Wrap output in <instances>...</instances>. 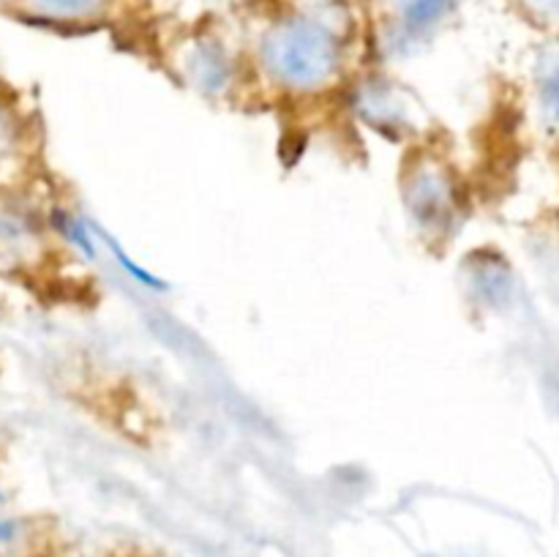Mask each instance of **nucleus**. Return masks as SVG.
Returning a JSON list of instances; mask_svg holds the SVG:
<instances>
[{
  "label": "nucleus",
  "instance_id": "7ed1b4c3",
  "mask_svg": "<svg viewBox=\"0 0 559 557\" xmlns=\"http://www.w3.org/2000/svg\"><path fill=\"white\" fill-rule=\"evenodd\" d=\"M388 14V25L396 42L415 44L424 42L448 20L456 0H382Z\"/></svg>",
  "mask_w": 559,
  "mask_h": 557
},
{
  "label": "nucleus",
  "instance_id": "423d86ee",
  "mask_svg": "<svg viewBox=\"0 0 559 557\" xmlns=\"http://www.w3.org/2000/svg\"><path fill=\"white\" fill-rule=\"evenodd\" d=\"M544 91H546V107H549V112L559 120V55L557 58H551L549 71H546L544 76Z\"/></svg>",
  "mask_w": 559,
  "mask_h": 557
},
{
  "label": "nucleus",
  "instance_id": "20e7f679",
  "mask_svg": "<svg viewBox=\"0 0 559 557\" xmlns=\"http://www.w3.org/2000/svg\"><path fill=\"white\" fill-rule=\"evenodd\" d=\"M355 104L374 129H388L393 137L415 131V102L393 85H366Z\"/></svg>",
  "mask_w": 559,
  "mask_h": 557
},
{
  "label": "nucleus",
  "instance_id": "f03ea898",
  "mask_svg": "<svg viewBox=\"0 0 559 557\" xmlns=\"http://www.w3.org/2000/svg\"><path fill=\"white\" fill-rule=\"evenodd\" d=\"M404 200L426 235H445L459 216V180L451 164L435 153H415L413 167L404 173Z\"/></svg>",
  "mask_w": 559,
  "mask_h": 557
},
{
  "label": "nucleus",
  "instance_id": "0eeeda50",
  "mask_svg": "<svg viewBox=\"0 0 559 557\" xmlns=\"http://www.w3.org/2000/svg\"><path fill=\"white\" fill-rule=\"evenodd\" d=\"M527 3L540 14H559V0H527Z\"/></svg>",
  "mask_w": 559,
  "mask_h": 557
},
{
  "label": "nucleus",
  "instance_id": "f257e3e1",
  "mask_svg": "<svg viewBox=\"0 0 559 557\" xmlns=\"http://www.w3.org/2000/svg\"><path fill=\"white\" fill-rule=\"evenodd\" d=\"M257 63L267 85L287 96L333 91L347 71V42L320 14H287L273 22L257 44Z\"/></svg>",
  "mask_w": 559,
  "mask_h": 557
},
{
  "label": "nucleus",
  "instance_id": "39448f33",
  "mask_svg": "<svg viewBox=\"0 0 559 557\" xmlns=\"http://www.w3.org/2000/svg\"><path fill=\"white\" fill-rule=\"evenodd\" d=\"M31 5L49 20L82 22L102 16L109 9V0H31Z\"/></svg>",
  "mask_w": 559,
  "mask_h": 557
}]
</instances>
